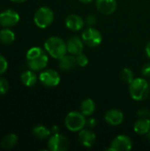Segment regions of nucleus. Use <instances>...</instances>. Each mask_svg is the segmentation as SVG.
Returning a JSON list of instances; mask_svg holds the SVG:
<instances>
[{
  "label": "nucleus",
  "instance_id": "30",
  "mask_svg": "<svg viewBox=\"0 0 150 151\" xmlns=\"http://www.w3.org/2000/svg\"><path fill=\"white\" fill-rule=\"evenodd\" d=\"M87 126H88L90 128H93L96 126V120L95 119H89L87 120Z\"/></svg>",
  "mask_w": 150,
  "mask_h": 151
},
{
  "label": "nucleus",
  "instance_id": "14",
  "mask_svg": "<svg viewBox=\"0 0 150 151\" xmlns=\"http://www.w3.org/2000/svg\"><path fill=\"white\" fill-rule=\"evenodd\" d=\"M104 119L111 126H119L124 121V114L118 109H111L105 113Z\"/></svg>",
  "mask_w": 150,
  "mask_h": 151
},
{
  "label": "nucleus",
  "instance_id": "26",
  "mask_svg": "<svg viewBox=\"0 0 150 151\" xmlns=\"http://www.w3.org/2000/svg\"><path fill=\"white\" fill-rule=\"evenodd\" d=\"M7 68H8V62L6 58L0 54V75L4 73Z\"/></svg>",
  "mask_w": 150,
  "mask_h": 151
},
{
  "label": "nucleus",
  "instance_id": "31",
  "mask_svg": "<svg viewBox=\"0 0 150 151\" xmlns=\"http://www.w3.org/2000/svg\"><path fill=\"white\" fill-rule=\"evenodd\" d=\"M51 134H59V127L57 126H53L50 129Z\"/></svg>",
  "mask_w": 150,
  "mask_h": 151
},
{
  "label": "nucleus",
  "instance_id": "25",
  "mask_svg": "<svg viewBox=\"0 0 150 151\" xmlns=\"http://www.w3.org/2000/svg\"><path fill=\"white\" fill-rule=\"evenodd\" d=\"M9 90V83L6 79L0 77V96H3L7 93Z\"/></svg>",
  "mask_w": 150,
  "mask_h": 151
},
{
  "label": "nucleus",
  "instance_id": "15",
  "mask_svg": "<svg viewBox=\"0 0 150 151\" xmlns=\"http://www.w3.org/2000/svg\"><path fill=\"white\" fill-rule=\"evenodd\" d=\"M79 141L82 146L86 148H91L94 146L96 141V137L95 133H93L91 130H87L83 128L79 132Z\"/></svg>",
  "mask_w": 150,
  "mask_h": 151
},
{
  "label": "nucleus",
  "instance_id": "5",
  "mask_svg": "<svg viewBox=\"0 0 150 151\" xmlns=\"http://www.w3.org/2000/svg\"><path fill=\"white\" fill-rule=\"evenodd\" d=\"M54 20L53 11L47 6L40 7L34 13V21L40 28H46L50 27Z\"/></svg>",
  "mask_w": 150,
  "mask_h": 151
},
{
  "label": "nucleus",
  "instance_id": "1",
  "mask_svg": "<svg viewBox=\"0 0 150 151\" xmlns=\"http://www.w3.org/2000/svg\"><path fill=\"white\" fill-rule=\"evenodd\" d=\"M27 64L28 67L36 72L44 69L49 63L48 52L45 49H42L40 47H33L29 49L26 55Z\"/></svg>",
  "mask_w": 150,
  "mask_h": 151
},
{
  "label": "nucleus",
  "instance_id": "16",
  "mask_svg": "<svg viewBox=\"0 0 150 151\" xmlns=\"http://www.w3.org/2000/svg\"><path fill=\"white\" fill-rule=\"evenodd\" d=\"M59 60V68L62 71H70L73 69L77 63H76V58L73 55H65L62 57Z\"/></svg>",
  "mask_w": 150,
  "mask_h": 151
},
{
  "label": "nucleus",
  "instance_id": "36",
  "mask_svg": "<svg viewBox=\"0 0 150 151\" xmlns=\"http://www.w3.org/2000/svg\"><path fill=\"white\" fill-rule=\"evenodd\" d=\"M149 86H150V83H149Z\"/></svg>",
  "mask_w": 150,
  "mask_h": 151
},
{
  "label": "nucleus",
  "instance_id": "20",
  "mask_svg": "<svg viewBox=\"0 0 150 151\" xmlns=\"http://www.w3.org/2000/svg\"><path fill=\"white\" fill-rule=\"evenodd\" d=\"M18 136L15 134H9L5 135L1 141V147L4 150H10L16 146L18 143Z\"/></svg>",
  "mask_w": 150,
  "mask_h": 151
},
{
  "label": "nucleus",
  "instance_id": "32",
  "mask_svg": "<svg viewBox=\"0 0 150 151\" xmlns=\"http://www.w3.org/2000/svg\"><path fill=\"white\" fill-rule=\"evenodd\" d=\"M145 50H146V54H147L148 58H150V42H149L147 43Z\"/></svg>",
  "mask_w": 150,
  "mask_h": 151
},
{
  "label": "nucleus",
  "instance_id": "9",
  "mask_svg": "<svg viewBox=\"0 0 150 151\" xmlns=\"http://www.w3.org/2000/svg\"><path fill=\"white\" fill-rule=\"evenodd\" d=\"M133 149V142L127 135H118L111 143L107 150L111 151H129Z\"/></svg>",
  "mask_w": 150,
  "mask_h": 151
},
{
  "label": "nucleus",
  "instance_id": "28",
  "mask_svg": "<svg viewBox=\"0 0 150 151\" xmlns=\"http://www.w3.org/2000/svg\"><path fill=\"white\" fill-rule=\"evenodd\" d=\"M141 73L144 76L150 77V63H147L141 69Z\"/></svg>",
  "mask_w": 150,
  "mask_h": 151
},
{
  "label": "nucleus",
  "instance_id": "35",
  "mask_svg": "<svg viewBox=\"0 0 150 151\" xmlns=\"http://www.w3.org/2000/svg\"><path fill=\"white\" fill-rule=\"evenodd\" d=\"M149 137H150V131H149Z\"/></svg>",
  "mask_w": 150,
  "mask_h": 151
},
{
  "label": "nucleus",
  "instance_id": "8",
  "mask_svg": "<svg viewBox=\"0 0 150 151\" xmlns=\"http://www.w3.org/2000/svg\"><path fill=\"white\" fill-rule=\"evenodd\" d=\"M48 148L51 151H65L69 148V141L63 134H52L49 138Z\"/></svg>",
  "mask_w": 150,
  "mask_h": 151
},
{
  "label": "nucleus",
  "instance_id": "6",
  "mask_svg": "<svg viewBox=\"0 0 150 151\" xmlns=\"http://www.w3.org/2000/svg\"><path fill=\"white\" fill-rule=\"evenodd\" d=\"M81 39L88 47H97L102 43L103 35L101 32L94 27H88L83 31L81 35Z\"/></svg>",
  "mask_w": 150,
  "mask_h": 151
},
{
  "label": "nucleus",
  "instance_id": "22",
  "mask_svg": "<svg viewBox=\"0 0 150 151\" xmlns=\"http://www.w3.org/2000/svg\"><path fill=\"white\" fill-rule=\"evenodd\" d=\"M15 40V34L9 28H4L0 31V42L4 44H11Z\"/></svg>",
  "mask_w": 150,
  "mask_h": 151
},
{
  "label": "nucleus",
  "instance_id": "29",
  "mask_svg": "<svg viewBox=\"0 0 150 151\" xmlns=\"http://www.w3.org/2000/svg\"><path fill=\"white\" fill-rule=\"evenodd\" d=\"M138 116L140 118H148L150 116V111H149L147 109H141L138 111Z\"/></svg>",
  "mask_w": 150,
  "mask_h": 151
},
{
  "label": "nucleus",
  "instance_id": "10",
  "mask_svg": "<svg viewBox=\"0 0 150 151\" xmlns=\"http://www.w3.org/2000/svg\"><path fill=\"white\" fill-rule=\"evenodd\" d=\"M19 21V14L11 9L5 10L0 13V25L4 27L15 26Z\"/></svg>",
  "mask_w": 150,
  "mask_h": 151
},
{
  "label": "nucleus",
  "instance_id": "27",
  "mask_svg": "<svg viewBox=\"0 0 150 151\" xmlns=\"http://www.w3.org/2000/svg\"><path fill=\"white\" fill-rule=\"evenodd\" d=\"M96 17L94 14H89L87 16L86 19H85V23L88 26V27H94L96 24Z\"/></svg>",
  "mask_w": 150,
  "mask_h": 151
},
{
  "label": "nucleus",
  "instance_id": "33",
  "mask_svg": "<svg viewBox=\"0 0 150 151\" xmlns=\"http://www.w3.org/2000/svg\"><path fill=\"white\" fill-rule=\"evenodd\" d=\"M80 2L83 3V4H89L90 2H92L93 0H79Z\"/></svg>",
  "mask_w": 150,
  "mask_h": 151
},
{
  "label": "nucleus",
  "instance_id": "19",
  "mask_svg": "<svg viewBox=\"0 0 150 151\" xmlns=\"http://www.w3.org/2000/svg\"><path fill=\"white\" fill-rule=\"evenodd\" d=\"M95 111V104L91 98L84 99L80 104V112L84 116H90Z\"/></svg>",
  "mask_w": 150,
  "mask_h": 151
},
{
  "label": "nucleus",
  "instance_id": "3",
  "mask_svg": "<svg viewBox=\"0 0 150 151\" xmlns=\"http://www.w3.org/2000/svg\"><path fill=\"white\" fill-rule=\"evenodd\" d=\"M149 83L142 78L134 79L129 84V93L131 97L135 101L145 100L149 95Z\"/></svg>",
  "mask_w": 150,
  "mask_h": 151
},
{
  "label": "nucleus",
  "instance_id": "17",
  "mask_svg": "<svg viewBox=\"0 0 150 151\" xmlns=\"http://www.w3.org/2000/svg\"><path fill=\"white\" fill-rule=\"evenodd\" d=\"M133 130L138 134H146L150 131V119L149 118H141L133 126Z\"/></svg>",
  "mask_w": 150,
  "mask_h": 151
},
{
  "label": "nucleus",
  "instance_id": "24",
  "mask_svg": "<svg viewBox=\"0 0 150 151\" xmlns=\"http://www.w3.org/2000/svg\"><path fill=\"white\" fill-rule=\"evenodd\" d=\"M75 58H76V63H77V65L79 66L85 67V66L88 65V57L84 53L81 52V53L78 54Z\"/></svg>",
  "mask_w": 150,
  "mask_h": 151
},
{
  "label": "nucleus",
  "instance_id": "12",
  "mask_svg": "<svg viewBox=\"0 0 150 151\" xmlns=\"http://www.w3.org/2000/svg\"><path fill=\"white\" fill-rule=\"evenodd\" d=\"M84 42L81 38L78 36H72L66 42L67 45V52L71 55L77 56L81 53L84 49Z\"/></svg>",
  "mask_w": 150,
  "mask_h": 151
},
{
  "label": "nucleus",
  "instance_id": "13",
  "mask_svg": "<svg viewBox=\"0 0 150 151\" xmlns=\"http://www.w3.org/2000/svg\"><path fill=\"white\" fill-rule=\"evenodd\" d=\"M65 26L72 31H80L85 26V20L77 14H70L65 18Z\"/></svg>",
  "mask_w": 150,
  "mask_h": 151
},
{
  "label": "nucleus",
  "instance_id": "34",
  "mask_svg": "<svg viewBox=\"0 0 150 151\" xmlns=\"http://www.w3.org/2000/svg\"><path fill=\"white\" fill-rule=\"evenodd\" d=\"M11 1H12L14 3H23V2H25L27 0H11Z\"/></svg>",
  "mask_w": 150,
  "mask_h": 151
},
{
  "label": "nucleus",
  "instance_id": "2",
  "mask_svg": "<svg viewBox=\"0 0 150 151\" xmlns=\"http://www.w3.org/2000/svg\"><path fill=\"white\" fill-rule=\"evenodd\" d=\"M44 49L53 58L60 59L67 53L66 42L60 37L50 36L44 42Z\"/></svg>",
  "mask_w": 150,
  "mask_h": 151
},
{
  "label": "nucleus",
  "instance_id": "18",
  "mask_svg": "<svg viewBox=\"0 0 150 151\" xmlns=\"http://www.w3.org/2000/svg\"><path fill=\"white\" fill-rule=\"evenodd\" d=\"M20 80L23 85L26 87H33L36 84L37 82V76L33 70H28L25 71L24 73H21L20 75Z\"/></svg>",
  "mask_w": 150,
  "mask_h": 151
},
{
  "label": "nucleus",
  "instance_id": "37",
  "mask_svg": "<svg viewBox=\"0 0 150 151\" xmlns=\"http://www.w3.org/2000/svg\"><path fill=\"white\" fill-rule=\"evenodd\" d=\"M149 117H150V116H149Z\"/></svg>",
  "mask_w": 150,
  "mask_h": 151
},
{
  "label": "nucleus",
  "instance_id": "11",
  "mask_svg": "<svg viewBox=\"0 0 150 151\" xmlns=\"http://www.w3.org/2000/svg\"><path fill=\"white\" fill-rule=\"evenodd\" d=\"M97 10L104 15H111L115 12L118 7L117 0H95Z\"/></svg>",
  "mask_w": 150,
  "mask_h": 151
},
{
  "label": "nucleus",
  "instance_id": "21",
  "mask_svg": "<svg viewBox=\"0 0 150 151\" xmlns=\"http://www.w3.org/2000/svg\"><path fill=\"white\" fill-rule=\"evenodd\" d=\"M33 134L37 139L46 140L50 137L51 131L44 126H37L33 128Z\"/></svg>",
  "mask_w": 150,
  "mask_h": 151
},
{
  "label": "nucleus",
  "instance_id": "23",
  "mask_svg": "<svg viewBox=\"0 0 150 151\" xmlns=\"http://www.w3.org/2000/svg\"><path fill=\"white\" fill-rule=\"evenodd\" d=\"M121 78L122 80L127 83V84H131L132 81L134 80V76H133V73L131 69L129 68H125L123 69V71L121 72Z\"/></svg>",
  "mask_w": 150,
  "mask_h": 151
},
{
  "label": "nucleus",
  "instance_id": "7",
  "mask_svg": "<svg viewBox=\"0 0 150 151\" xmlns=\"http://www.w3.org/2000/svg\"><path fill=\"white\" fill-rule=\"evenodd\" d=\"M59 73L53 69H47L42 72L39 75V81L41 83L48 88H54L57 86L60 82Z\"/></svg>",
  "mask_w": 150,
  "mask_h": 151
},
{
  "label": "nucleus",
  "instance_id": "4",
  "mask_svg": "<svg viewBox=\"0 0 150 151\" xmlns=\"http://www.w3.org/2000/svg\"><path fill=\"white\" fill-rule=\"evenodd\" d=\"M65 124L69 131L80 132L87 125L86 116L79 111H71L66 115Z\"/></svg>",
  "mask_w": 150,
  "mask_h": 151
}]
</instances>
